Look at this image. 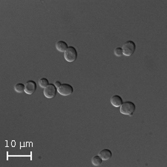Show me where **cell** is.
<instances>
[{"label":"cell","instance_id":"6da1fadb","mask_svg":"<svg viewBox=\"0 0 167 167\" xmlns=\"http://www.w3.org/2000/svg\"><path fill=\"white\" fill-rule=\"evenodd\" d=\"M120 113L125 115H129V116H132L133 114L136 109L135 105L132 102H130V101L123 103V104L120 106Z\"/></svg>","mask_w":167,"mask_h":167},{"label":"cell","instance_id":"7a4b0ae2","mask_svg":"<svg viewBox=\"0 0 167 167\" xmlns=\"http://www.w3.org/2000/svg\"><path fill=\"white\" fill-rule=\"evenodd\" d=\"M122 49H123V55L127 56H132V55L134 54V52H135L136 49V45L133 41H127V42H125V43L123 44Z\"/></svg>","mask_w":167,"mask_h":167},{"label":"cell","instance_id":"3957f363","mask_svg":"<svg viewBox=\"0 0 167 167\" xmlns=\"http://www.w3.org/2000/svg\"><path fill=\"white\" fill-rule=\"evenodd\" d=\"M77 51L74 47L73 46H70L68 48V49L64 52V57L65 60L67 62H69V63H72V62H74L77 58Z\"/></svg>","mask_w":167,"mask_h":167},{"label":"cell","instance_id":"277c9868","mask_svg":"<svg viewBox=\"0 0 167 167\" xmlns=\"http://www.w3.org/2000/svg\"><path fill=\"white\" fill-rule=\"evenodd\" d=\"M57 92L62 96H68L73 93L74 89L69 84L63 83L60 87L57 88Z\"/></svg>","mask_w":167,"mask_h":167},{"label":"cell","instance_id":"5b68a950","mask_svg":"<svg viewBox=\"0 0 167 167\" xmlns=\"http://www.w3.org/2000/svg\"><path fill=\"white\" fill-rule=\"evenodd\" d=\"M56 92H57V89L55 86L54 84H49L47 87L44 89V95L45 97L51 98L54 97L56 96Z\"/></svg>","mask_w":167,"mask_h":167},{"label":"cell","instance_id":"8992f818","mask_svg":"<svg viewBox=\"0 0 167 167\" xmlns=\"http://www.w3.org/2000/svg\"><path fill=\"white\" fill-rule=\"evenodd\" d=\"M37 90V83L33 80H29L25 85V92L27 94H33Z\"/></svg>","mask_w":167,"mask_h":167},{"label":"cell","instance_id":"52a82bcc","mask_svg":"<svg viewBox=\"0 0 167 167\" xmlns=\"http://www.w3.org/2000/svg\"><path fill=\"white\" fill-rule=\"evenodd\" d=\"M98 155L102 158L103 161H108V160H109L112 157V152L109 149H103L102 151H100Z\"/></svg>","mask_w":167,"mask_h":167},{"label":"cell","instance_id":"ba28073f","mask_svg":"<svg viewBox=\"0 0 167 167\" xmlns=\"http://www.w3.org/2000/svg\"><path fill=\"white\" fill-rule=\"evenodd\" d=\"M111 103L114 107H120L123 104V100L119 95H114L111 98Z\"/></svg>","mask_w":167,"mask_h":167},{"label":"cell","instance_id":"9c48e42d","mask_svg":"<svg viewBox=\"0 0 167 167\" xmlns=\"http://www.w3.org/2000/svg\"><path fill=\"white\" fill-rule=\"evenodd\" d=\"M68 45L64 41H58L56 43V49L60 52H65L67 49H68Z\"/></svg>","mask_w":167,"mask_h":167},{"label":"cell","instance_id":"30bf717a","mask_svg":"<svg viewBox=\"0 0 167 167\" xmlns=\"http://www.w3.org/2000/svg\"><path fill=\"white\" fill-rule=\"evenodd\" d=\"M102 158H101L99 155L93 157V158L92 159V163L94 166H99V165H100L101 163H102Z\"/></svg>","mask_w":167,"mask_h":167},{"label":"cell","instance_id":"8fae6325","mask_svg":"<svg viewBox=\"0 0 167 167\" xmlns=\"http://www.w3.org/2000/svg\"><path fill=\"white\" fill-rule=\"evenodd\" d=\"M14 89L17 93H22L25 92V85L22 83H17L15 85Z\"/></svg>","mask_w":167,"mask_h":167},{"label":"cell","instance_id":"7c38bea8","mask_svg":"<svg viewBox=\"0 0 167 167\" xmlns=\"http://www.w3.org/2000/svg\"><path fill=\"white\" fill-rule=\"evenodd\" d=\"M49 80H47L46 78H41L39 79V86H40L41 88H43V89H45V88H46L48 86V85H49Z\"/></svg>","mask_w":167,"mask_h":167},{"label":"cell","instance_id":"4fadbf2b","mask_svg":"<svg viewBox=\"0 0 167 167\" xmlns=\"http://www.w3.org/2000/svg\"><path fill=\"white\" fill-rule=\"evenodd\" d=\"M114 54L116 55L117 56H123V49L122 48H117V49H114Z\"/></svg>","mask_w":167,"mask_h":167},{"label":"cell","instance_id":"5bb4252c","mask_svg":"<svg viewBox=\"0 0 167 167\" xmlns=\"http://www.w3.org/2000/svg\"><path fill=\"white\" fill-rule=\"evenodd\" d=\"M54 85H55V86L56 87H60V85H62V83L60 82H59V81H56V82H55V83H54Z\"/></svg>","mask_w":167,"mask_h":167}]
</instances>
